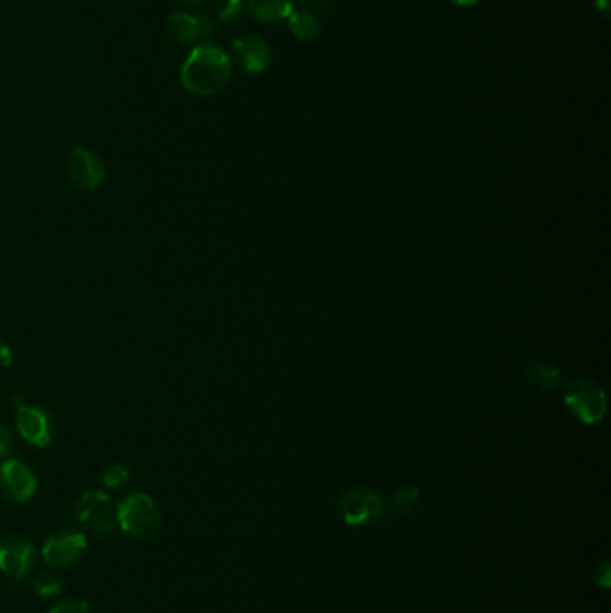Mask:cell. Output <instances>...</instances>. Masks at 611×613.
Segmentation results:
<instances>
[{
	"label": "cell",
	"instance_id": "cell-3",
	"mask_svg": "<svg viewBox=\"0 0 611 613\" xmlns=\"http://www.w3.org/2000/svg\"><path fill=\"white\" fill-rule=\"evenodd\" d=\"M74 513L79 526L85 527L97 540H106L113 535L117 517H115V504L108 493L101 490L83 493L76 502Z\"/></svg>",
	"mask_w": 611,
	"mask_h": 613
},
{
	"label": "cell",
	"instance_id": "cell-14",
	"mask_svg": "<svg viewBox=\"0 0 611 613\" xmlns=\"http://www.w3.org/2000/svg\"><path fill=\"white\" fill-rule=\"evenodd\" d=\"M287 24L294 38L302 42H314L321 35V20L316 13L307 9H294L287 18Z\"/></svg>",
	"mask_w": 611,
	"mask_h": 613
},
{
	"label": "cell",
	"instance_id": "cell-11",
	"mask_svg": "<svg viewBox=\"0 0 611 613\" xmlns=\"http://www.w3.org/2000/svg\"><path fill=\"white\" fill-rule=\"evenodd\" d=\"M232 52L233 60L246 74H262L273 61L271 45L267 44L266 38L255 33H244L233 38Z\"/></svg>",
	"mask_w": 611,
	"mask_h": 613
},
{
	"label": "cell",
	"instance_id": "cell-18",
	"mask_svg": "<svg viewBox=\"0 0 611 613\" xmlns=\"http://www.w3.org/2000/svg\"><path fill=\"white\" fill-rule=\"evenodd\" d=\"M246 9L244 0H219L217 2V18L223 24H233L242 17Z\"/></svg>",
	"mask_w": 611,
	"mask_h": 613
},
{
	"label": "cell",
	"instance_id": "cell-19",
	"mask_svg": "<svg viewBox=\"0 0 611 613\" xmlns=\"http://www.w3.org/2000/svg\"><path fill=\"white\" fill-rule=\"evenodd\" d=\"M131 472L124 465H110L101 472V483L106 488H122L130 481Z\"/></svg>",
	"mask_w": 611,
	"mask_h": 613
},
{
	"label": "cell",
	"instance_id": "cell-1",
	"mask_svg": "<svg viewBox=\"0 0 611 613\" xmlns=\"http://www.w3.org/2000/svg\"><path fill=\"white\" fill-rule=\"evenodd\" d=\"M232 69V56L221 45L214 42L194 45L181 65V87L198 97H212L230 83Z\"/></svg>",
	"mask_w": 611,
	"mask_h": 613
},
{
	"label": "cell",
	"instance_id": "cell-12",
	"mask_svg": "<svg viewBox=\"0 0 611 613\" xmlns=\"http://www.w3.org/2000/svg\"><path fill=\"white\" fill-rule=\"evenodd\" d=\"M17 429L33 447L45 449L52 440L51 416L40 407L20 406L17 409Z\"/></svg>",
	"mask_w": 611,
	"mask_h": 613
},
{
	"label": "cell",
	"instance_id": "cell-15",
	"mask_svg": "<svg viewBox=\"0 0 611 613\" xmlns=\"http://www.w3.org/2000/svg\"><path fill=\"white\" fill-rule=\"evenodd\" d=\"M31 587L35 590L36 596L56 597L60 596L61 592L65 590V581H63L60 574L47 570V572L36 574L33 581H31Z\"/></svg>",
	"mask_w": 611,
	"mask_h": 613
},
{
	"label": "cell",
	"instance_id": "cell-16",
	"mask_svg": "<svg viewBox=\"0 0 611 613\" xmlns=\"http://www.w3.org/2000/svg\"><path fill=\"white\" fill-rule=\"evenodd\" d=\"M527 373H529V377L534 384L543 391H551V389L556 388L561 377L558 368L545 363L533 364Z\"/></svg>",
	"mask_w": 611,
	"mask_h": 613
},
{
	"label": "cell",
	"instance_id": "cell-24",
	"mask_svg": "<svg viewBox=\"0 0 611 613\" xmlns=\"http://www.w3.org/2000/svg\"><path fill=\"white\" fill-rule=\"evenodd\" d=\"M594 6L604 18H610L611 0H594Z\"/></svg>",
	"mask_w": 611,
	"mask_h": 613
},
{
	"label": "cell",
	"instance_id": "cell-25",
	"mask_svg": "<svg viewBox=\"0 0 611 613\" xmlns=\"http://www.w3.org/2000/svg\"><path fill=\"white\" fill-rule=\"evenodd\" d=\"M447 2H450L452 6H457V8H472V6H477L482 0H447Z\"/></svg>",
	"mask_w": 611,
	"mask_h": 613
},
{
	"label": "cell",
	"instance_id": "cell-10",
	"mask_svg": "<svg viewBox=\"0 0 611 613\" xmlns=\"http://www.w3.org/2000/svg\"><path fill=\"white\" fill-rule=\"evenodd\" d=\"M67 176L76 189L95 190L106 178L103 160L87 147H76L67 158Z\"/></svg>",
	"mask_w": 611,
	"mask_h": 613
},
{
	"label": "cell",
	"instance_id": "cell-22",
	"mask_svg": "<svg viewBox=\"0 0 611 613\" xmlns=\"http://www.w3.org/2000/svg\"><path fill=\"white\" fill-rule=\"evenodd\" d=\"M330 2H332V0H302V9H307V11H312V13L328 11V9H330Z\"/></svg>",
	"mask_w": 611,
	"mask_h": 613
},
{
	"label": "cell",
	"instance_id": "cell-2",
	"mask_svg": "<svg viewBox=\"0 0 611 613\" xmlns=\"http://www.w3.org/2000/svg\"><path fill=\"white\" fill-rule=\"evenodd\" d=\"M117 524L126 535L135 538H151L162 527V511L151 495L131 493L115 508Z\"/></svg>",
	"mask_w": 611,
	"mask_h": 613
},
{
	"label": "cell",
	"instance_id": "cell-21",
	"mask_svg": "<svg viewBox=\"0 0 611 613\" xmlns=\"http://www.w3.org/2000/svg\"><path fill=\"white\" fill-rule=\"evenodd\" d=\"M13 447H15V434L9 427L0 424V458H8Z\"/></svg>",
	"mask_w": 611,
	"mask_h": 613
},
{
	"label": "cell",
	"instance_id": "cell-13",
	"mask_svg": "<svg viewBox=\"0 0 611 613\" xmlns=\"http://www.w3.org/2000/svg\"><path fill=\"white\" fill-rule=\"evenodd\" d=\"M251 17L262 24H278L294 11V0H244Z\"/></svg>",
	"mask_w": 611,
	"mask_h": 613
},
{
	"label": "cell",
	"instance_id": "cell-20",
	"mask_svg": "<svg viewBox=\"0 0 611 613\" xmlns=\"http://www.w3.org/2000/svg\"><path fill=\"white\" fill-rule=\"evenodd\" d=\"M49 613H90V605L85 599L67 597V599H61L56 605L52 606Z\"/></svg>",
	"mask_w": 611,
	"mask_h": 613
},
{
	"label": "cell",
	"instance_id": "cell-23",
	"mask_svg": "<svg viewBox=\"0 0 611 613\" xmlns=\"http://www.w3.org/2000/svg\"><path fill=\"white\" fill-rule=\"evenodd\" d=\"M13 361V355H11V350H9V346L4 343V341H0V366L2 368H6Z\"/></svg>",
	"mask_w": 611,
	"mask_h": 613
},
{
	"label": "cell",
	"instance_id": "cell-8",
	"mask_svg": "<svg viewBox=\"0 0 611 613\" xmlns=\"http://www.w3.org/2000/svg\"><path fill=\"white\" fill-rule=\"evenodd\" d=\"M36 549L27 538L8 535L0 538V572L8 578L26 579L36 567Z\"/></svg>",
	"mask_w": 611,
	"mask_h": 613
},
{
	"label": "cell",
	"instance_id": "cell-9",
	"mask_svg": "<svg viewBox=\"0 0 611 613\" xmlns=\"http://www.w3.org/2000/svg\"><path fill=\"white\" fill-rule=\"evenodd\" d=\"M38 479L35 472L20 459H6L0 465V493L11 502L24 504L35 497Z\"/></svg>",
	"mask_w": 611,
	"mask_h": 613
},
{
	"label": "cell",
	"instance_id": "cell-7",
	"mask_svg": "<svg viewBox=\"0 0 611 613\" xmlns=\"http://www.w3.org/2000/svg\"><path fill=\"white\" fill-rule=\"evenodd\" d=\"M217 26L214 18L208 15H194L187 11L171 13L165 20V33L169 40L178 45H198L210 42L216 35Z\"/></svg>",
	"mask_w": 611,
	"mask_h": 613
},
{
	"label": "cell",
	"instance_id": "cell-5",
	"mask_svg": "<svg viewBox=\"0 0 611 613\" xmlns=\"http://www.w3.org/2000/svg\"><path fill=\"white\" fill-rule=\"evenodd\" d=\"M337 510L346 526H371L384 517V502L368 486H355L341 495Z\"/></svg>",
	"mask_w": 611,
	"mask_h": 613
},
{
	"label": "cell",
	"instance_id": "cell-4",
	"mask_svg": "<svg viewBox=\"0 0 611 613\" xmlns=\"http://www.w3.org/2000/svg\"><path fill=\"white\" fill-rule=\"evenodd\" d=\"M563 402L568 411L583 424H599L606 413V395L592 379H574L568 382Z\"/></svg>",
	"mask_w": 611,
	"mask_h": 613
},
{
	"label": "cell",
	"instance_id": "cell-6",
	"mask_svg": "<svg viewBox=\"0 0 611 613\" xmlns=\"http://www.w3.org/2000/svg\"><path fill=\"white\" fill-rule=\"evenodd\" d=\"M88 549L87 533L74 529L52 531L45 538L42 558L54 569H70L81 562Z\"/></svg>",
	"mask_w": 611,
	"mask_h": 613
},
{
	"label": "cell",
	"instance_id": "cell-26",
	"mask_svg": "<svg viewBox=\"0 0 611 613\" xmlns=\"http://www.w3.org/2000/svg\"><path fill=\"white\" fill-rule=\"evenodd\" d=\"M176 2H180L183 6H189V8H198L205 0H176Z\"/></svg>",
	"mask_w": 611,
	"mask_h": 613
},
{
	"label": "cell",
	"instance_id": "cell-17",
	"mask_svg": "<svg viewBox=\"0 0 611 613\" xmlns=\"http://www.w3.org/2000/svg\"><path fill=\"white\" fill-rule=\"evenodd\" d=\"M418 499H420V490L416 486L405 484L402 488H398L395 495L391 497V508L400 515H407L414 510Z\"/></svg>",
	"mask_w": 611,
	"mask_h": 613
}]
</instances>
